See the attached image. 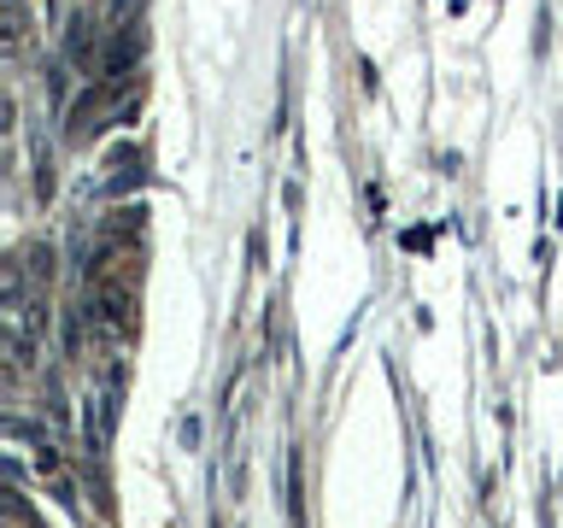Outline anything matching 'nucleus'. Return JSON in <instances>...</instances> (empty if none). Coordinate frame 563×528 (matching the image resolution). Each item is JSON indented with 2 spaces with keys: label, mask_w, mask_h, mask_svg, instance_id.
Segmentation results:
<instances>
[{
  "label": "nucleus",
  "mask_w": 563,
  "mask_h": 528,
  "mask_svg": "<svg viewBox=\"0 0 563 528\" xmlns=\"http://www.w3.org/2000/svg\"><path fill=\"white\" fill-rule=\"evenodd\" d=\"M42 88H47L53 106H65V65H47V70H42Z\"/></svg>",
  "instance_id": "7"
},
{
  "label": "nucleus",
  "mask_w": 563,
  "mask_h": 528,
  "mask_svg": "<svg viewBox=\"0 0 563 528\" xmlns=\"http://www.w3.org/2000/svg\"><path fill=\"white\" fill-rule=\"evenodd\" d=\"M53 183H59V176H53V153H47V147H35V194L47 200Z\"/></svg>",
  "instance_id": "6"
},
{
  "label": "nucleus",
  "mask_w": 563,
  "mask_h": 528,
  "mask_svg": "<svg viewBox=\"0 0 563 528\" xmlns=\"http://www.w3.org/2000/svg\"><path fill=\"white\" fill-rule=\"evenodd\" d=\"M24 276H30V282H42V288L53 282V246H47V241H35L30 253H24Z\"/></svg>",
  "instance_id": "5"
},
{
  "label": "nucleus",
  "mask_w": 563,
  "mask_h": 528,
  "mask_svg": "<svg viewBox=\"0 0 563 528\" xmlns=\"http://www.w3.org/2000/svg\"><path fill=\"white\" fill-rule=\"evenodd\" d=\"M0 24H7L0 35H7V47H12V53L30 42V7H24V0H7V7H0Z\"/></svg>",
  "instance_id": "4"
},
{
  "label": "nucleus",
  "mask_w": 563,
  "mask_h": 528,
  "mask_svg": "<svg viewBox=\"0 0 563 528\" xmlns=\"http://www.w3.org/2000/svg\"><path fill=\"white\" fill-rule=\"evenodd\" d=\"M88 317H95V329L106 341H123L135 329V288L123 276H100L95 294H88Z\"/></svg>",
  "instance_id": "1"
},
{
  "label": "nucleus",
  "mask_w": 563,
  "mask_h": 528,
  "mask_svg": "<svg viewBox=\"0 0 563 528\" xmlns=\"http://www.w3.org/2000/svg\"><path fill=\"white\" fill-rule=\"evenodd\" d=\"M65 53H70V65H95V53H100L95 18H70L65 24Z\"/></svg>",
  "instance_id": "3"
},
{
  "label": "nucleus",
  "mask_w": 563,
  "mask_h": 528,
  "mask_svg": "<svg viewBox=\"0 0 563 528\" xmlns=\"http://www.w3.org/2000/svg\"><path fill=\"white\" fill-rule=\"evenodd\" d=\"M141 53H147V24H141V18H123L118 42L100 53V70H106V77H135Z\"/></svg>",
  "instance_id": "2"
}]
</instances>
